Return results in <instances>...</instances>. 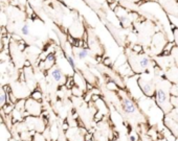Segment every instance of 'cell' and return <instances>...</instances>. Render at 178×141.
Wrapping results in <instances>:
<instances>
[{"mask_svg": "<svg viewBox=\"0 0 178 141\" xmlns=\"http://www.w3.org/2000/svg\"><path fill=\"white\" fill-rule=\"evenodd\" d=\"M93 89V85H91V84H87L86 85V91H91V90Z\"/></svg>", "mask_w": 178, "mask_h": 141, "instance_id": "484cf974", "label": "cell"}, {"mask_svg": "<svg viewBox=\"0 0 178 141\" xmlns=\"http://www.w3.org/2000/svg\"><path fill=\"white\" fill-rule=\"evenodd\" d=\"M34 141H46V140H45V138L43 137V135H41V134L37 133V134H35Z\"/></svg>", "mask_w": 178, "mask_h": 141, "instance_id": "44dd1931", "label": "cell"}, {"mask_svg": "<svg viewBox=\"0 0 178 141\" xmlns=\"http://www.w3.org/2000/svg\"><path fill=\"white\" fill-rule=\"evenodd\" d=\"M50 76H52V80L56 81V83H58L60 86L64 85L67 81L66 78H65V75L63 74L62 70L58 67H54L52 69H50Z\"/></svg>", "mask_w": 178, "mask_h": 141, "instance_id": "8992f818", "label": "cell"}, {"mask_svg": "<svg viewBox=\"0 0 178 141\" xmlns=\"http://www.w3.org/2000/svg\"><path fill=\"white\" fill-rule=\"evenodd\" d=\"M103 64H104L105 66H110L111 65V59L110 58H105L104 60H103Z\"/></svg>", "mask_w": 178, "mask_h": 141, "instance_id": "603a6c76", "label": "cell"}, {"mask_svg": "<svg viewBox=\"0 0 178 141\" xmlns=\"http://www.w3.org/2000/svg\"><path fill=\"white\" fill-rule=\"evenodd\" d=\"M71 92H72V94H73L76 97H80V96H82L83 95V90L81 89V88H79L78 86H74L73 88L71 89Z\"/></svg>", "mask_w": 178, "mask_h": 141, "instance_id": "4fadbf2b", "label": "cell"}, {"mask_svg": "<svg viewBox=\"0 0 178 141\" xmlns=\"http://www.w3.org/2000/svg\"><path fill=\"white\" fill-rule=\"evenodd\" d=\"M175 141H178V137L176 138V140H175Z\"/></svg>", "mask_w": 178, "mask_h": 141, "instance_id": "1f68e13d", "label": "cell"}, {"mask_svg": "<svg viewBox=\"0 0 178 141\" xmlns=\"http://www.w3.org/2000/svg\"><path fill=\"white\" fill-rule=\"evenodd\" d=\"M117 1H115V2H114V3H112V4H110V8H111V10H115V8H116V5H117Z\"/></svg>", "mask_w": 178, "mask_h": 141, "instance_id": "4316f807", "label": "cell"}, {"mask_svg": "<svg viewBox=\"0 0 178 141\" xmlns=\"http://www.w3.org/2000/svg\"><path fill=\"white\" fill-rule=\"evenodd\" d=\"M135 60H131L129 61L130 63V66L132 68V70L136 73H140V72H144L145 70L148 68L149 63H150V60H149L148 57L145 56H140V57H135Z\"/></svg>", "mask_w": 178, "mask_h": 141, "instance_id": "7a4b0ae2", "label": "cell"}, {"mask_svg": "<svg viewBox=\"0 0 178 141\" xmlns=\"http://www.w3.org/2000/svg\"><path fill=\"white\" fill-rule=\"evenodd\" d=\"M55 62H56V58H55V56L52 54H49L44 61L41 62L40 68H42V69H50L52 67H54Z\"/></svg>", "mask_w": 178, "mask_h": 141, "instance_id": "ba28073f", "label": "cell"}, {"mask_svg": "<svg viewBox=\"0 0 178 141\" xmlns=\"http://www.w3.org/2000/svg\"><path fill=\"white\" fill-rule=\"evenodd\" d=\"M32 98L37 101H40L42 100V93H41V91H39V90H36V91H34L32 93Z\"/></svg>", "mask_w": 178, "mask_h": 141, "instance_id": "5bb4252c", "label": "cell"}, {"mask_svg": "<svg viewBox=\"0 0 178 141\" xmlns=\"http://www.w3.org/2000/svg\"><path fill=\"white\" fill-rule=\"evenodd\" d=\"M147 1H149V0H147Z\"/></svg>", "mask_w": 178, "mask_h": 141, "instance_id": "d6a6232c", "label": "cell"}, {"mask_svg": "<svg viewBox=\"0 0 178 141\" xmlns=\"http://www.w3.org/2000/svg\"><path fill=\"white\" fill-rule=\"evenodd\" d=\"M74 80L72 78H67V81H66V83H65V86H66V88L67 89H72V88L74 87Z\"/></svg>", "mask_w": 178, "mask_h": 141, "instance_id": "9a60e30c", "label": "cell"}, {"mask_svg": "<svg viewBox=\"0 0 178 141\" xmlns=\"http://www.w3.org/2000/svg\"><path fill=\"white\" fill-rule=\"evenodd\" d=\"M103 60H104V59H103L101 56H98V57H96V61H98V62H102Z\"/></svg>", "mask_w": 178, "mask_h": 141, "instance_id": "f1b7e54d", "label": "cell"}, {"mask_svg": "<svg viewBox=\"0 0 178 141\" xmlns=\"http://www.w3.org/2000/svg\"><path fill=\"white\" fill-rule=\"evenodd\" d=\"M155 100L158 107L164 111V114L170 113L173 110V106L171 103V97H169L167 92L162 88H157L155 91Z\"/></svg>", "mask_w": 178, "mask_h": 141, "instance_id": "6da1fadb", "label": "cell"}, {"mask_svg": "<svg viewBox=\"0 0 178 141\" xmlns=\"http://www.w3.org/2000/svg\"><path fill=\"white\" fill-rule=\"evenodd\" d=\"M130 141H139V140H138L137 135H134V134H131V135H130Z\"/></svg>", "mask_w": 178, "mask_h": 141, "instance_id": "d4e9b609", "label": "cell"}, {"mask_svg": "<svg viewBox=\"0 0 178 141\" xmlns=\"http://www.w3.org/2000/svg\"><path fill=\"white\" fill-rule=\"evenodd\" d=\"M66 59H67V62H68V64L70 65V67L72 68V69H76V63H74V60H73V58H72L71 56H66Z\"/></svg>", "mask_w": 178, "mask_h": 141, "instance_id": "2e32d148", "label": "cell"}, {"mask_svg": "<svg viewBox=\"0 0 178 141\" xmlns=\"http://www.w3.org/2000/svg\"><path fill=\"white\" fill-rule=\"evenodd\" d=\"M25 66H30V62H26V63H25Z\"/></svg>", "mask_w": 178, "mask_h": 141, "instance_id": "4dcf8cb0", "label": "cell"}, {"mask_svg": "<svg viewBox=\"0 0 178 141\" xmlns=\"http://www.w3.org/2000/svg\"><path fill=\"white\" fill-rule=\"evenodd\" d=\"M118 71H120L123 75H126V76H130L134 72L132 70V68H131L130 64H128V63L124 64V65H122L120 67H118Z\"/></svg>", "mask_w": 178, "mask_h": 141, "instance_id": "9c48e42d", "label": "cell"}, {"mask_svg": "<svg viewBox=\"0 0 178 141\" xmlns=\"http://www.w3.org/2000/svg\"><path fill=\"white\" fill-rule=\"evenodd\" d=\"M77 57H78L80 60H84L85 58H87L89 54V49L88 48H79V51L76 52Z\"/></svg>", "mask_w": 178, "mask_h": 141, "instance_id": "30bf717a", "label": "cell"}, {"mask_svg": "<svg viewBox=\"0 0 178 141\" xmlns=\"http://www.w3.org/2000/svg\"><path fill=\"white\" fill-rule=\"evenodd\" d=\"M66 137L69 141H85L84 135L81 133L80 129L70 127L66 131Z\"/></svg>", "mask_w": 178, "mask_h": 141, "instance_id": "52a82bcc", "label": "cell"}, {"mask_svg": "<svg viewBox=\"0 0 178 141\" xmlns=\"http://www.w3.org/2000/svg\"><path fill=\"white\" fill-rule=\"evenodd\" d=\"M25 110L33 116H39L41 113V105L35 100H27L25 101Z\"/></svg>", "mask_w": 178, "mask_h": 141, "instance_id": "5b68a950", "label": "cell"}, {"mask_svg": "<svg viewBox=\"0 0 178 141\" xmlns=\"http://www.w3.org/2000/svg\"><path fill=\"white\" fill-rule=\"evenodd\" d=\"M117 84L114 83V81H109L108 84H107V88L110 90H117Z\"/></svg>", "mask_w": 178, "mask_h": 141, "instance_id": "ffe728a7", "label": "cell"}, {"mask_svg": "<svg viewBox=\"0 0 178 141\" xmlns=\"http://www.w3.org/2000/svg\"><path fill=\"white\" fill-rule=\"evenodd\" d=\"M137 84H138V87H139L140 91H142L146 96H148V97H152V96L155 95L156 89H155V86L152 81L139 78L137 81Z\"/></svg>", "mask_w": 178, "mask_h": 141, "instance_id": "3957f363", "label": "cell"}, {"mask_svg": "<svg viewBox=\"0 0 178 141\" xmlns=\"http://www.w3.org/2000/svg\"><path fill=\"white\" fill-rule=\"evenodd\" d=\"M133 51L135 52V54H140V52H142V46L139 45V44H135V45L133 46Z\"/></svg>", "mask_w": 178, "mask_h": 141, "instance_id": "ac0fdd59", "label": "cell"}, {"mask_svg": "<svg viewBox=\"0 0 178 141\" xmlns=\"http://www.w3.org/2000/svg\"><path fill=\"white\" fill-rule=\"evenodd\" d=\"M117 19H118V21H120V25H122V27H129V26H130V21H129L128 17L118 16Z\"/></svg>", "mask_w": 178, "mask_h": 141, "instance_id": "8fae6325", "label": "cell"}, {"mask_svg": "<svg viewBox=\"0 0 178 141\" xmlns=\"http://www.w3.org/2000/svg\"><path fill=\"white\" fill-rule=\"evenodd\" d=\"M102 119H103V113H101V112H98L93 117V120L98 123L100 122V121H102Z\"/></svg>", "mask_w": 178, "mask_h": 141, "instance_id": "d6986e66", "label": "cell"}, {"mask_svg": "<svg viewBox=\"0 0 178 141\" xmlns=\"http://www.w3.org/2000/svg\"><path fill=\"white\" fill-rule=\"evenodd\" d=\"M122 106H123V109H124L125 113L128 114L130 117H134V116H138L139 115V111H138L137 107L134 105V103L130 98L124 97L122 100Z\"/></svg>", "mask_w": 178, "mask_h": 141, "instance_id": "277c9868", "label": "cell"}, {"mask_svg": "<svg viewBox=\"0 0 178 141\" xmlns=\"http://www.w3.org/2000/svg\"><path fill=\"white\" fill-rule=\"evenodd\" d=\"M63 130H64V131L65 132H66L67 131V130L68 129H69V124H68V123H63Z\"/></svg>", "mask_w": 178, "mask_h": 141, "instance_id": "83f0119b", "label": "cell"}, {"mask_svg": "<svg viewBox=\"0 0 178 141\" xmlns=\"http://www.w3.org/2000/svg\"><path fill=\"white\" fill-rule=\"evenodd\" d=\"M174 45L175 44L173 43V42H169L168 44L166 45V47L164 48V51H162V56H169V54H171V51H172V49H173V47H174Z\"/></svg>", "mask_w": 178, "mask_h": 141, "instance_id": "7c38bea8", "label": "cell"}, {"mask_svg": "<svg viewBox=\"0 0 178 141\" xmlns=\"http://www.w3.org/2000/svg\"><path fill=\"white\" fill-rule=\"evenodd\" d=\"M107 1H108V3H109V5H110V4H112V3H114V0H107Z\"/></svg>", "mask_w": 178, "mask_h": 141, "instance_id": "f546056e", "label": "cell"}, {"mask_svg": "<svg viewBox=\"0 0 178 141\" xmlns=\"http://www.w3.org/2000/svg\"><path fill=\"white\" fill-rule=\"evenodd\" d=\"M21 34L24 35V36H27L30 34V27H28L27 24H25V25H23L21 27Z\"/></svg>", "mask_w": 178, "mask_h": 141, "instance_id": "e0dca14e", "label": "cell"}, {"mask_svg": "<svg viewBox=\"0 0 178 141\" xmlns=\"http://www.w3.org/2000/svg\"><path fill=\"white\" fill-rule=\"evenodd\" d=\"M100 96L101 95H98V94H92L91 101H93V103H96L98 100H100Z\"/></svg>", "mask_w": 178, "mask_h": 141, "instance_id": "cb8c5ba5", "label": "cell"}, {"mask_svg": "<svg viewBox=\"0 0 178 141\" xmlns=\"http://www.w3.org/2000/svg\"><path fill=\"white\" fill-rule=\"evenodd\" d=\"M94 138V135L92 133H87L86 135L84 136V139L85 141H90V140H92Z\"/></svg>", "mask_w": 178, "mask_h": 141, "instance_id": "7402d4cb", "label": "cell"}]
</instances>
